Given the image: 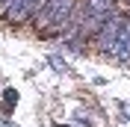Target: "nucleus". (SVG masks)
<instances>
[{
  "label": "nucleus",
  "mask_w": 130,
  "mask_h": 127,
  "mask_svg": "<svg viewBox=\"0 0 130 127\" xmlns=\"http://www.w3.org/2000/svg\"><path fill=\"white\" fill-rule=\"evenodd\" d=\"M127 115H130V106H127Z\"/></svg>",
  "instance_id": "nucleus-5"
},
{
  "label": "nucleus",
  "mask_w": 130,
  "mask_h": 127,
  "mask_svg": "<svg viewBox=\"0 0 130 127\" xmlns=\"http://www.w3.org/2000/svg\"><path fill=\"white\" fill-rule=\"evenodd\" d=\"M41 3L44 0H0V9H3V18L9 24H21V21H30L39 12Z\"/></svg>",
  "instance_id": "nucleus-3"
},
{
  "label": "nucleus",
  "mask_w": 130,
  "mask_h": 127,
  "mask_svg": "<svg viewBox=\"0 0 130 127\" xmlns=\"http://www.w3.org/2000/svg\"><path fill=\"white\" fill-rule=\"evenodd\" d=\"M77 6V0H44L41 9L32 15V21L41 27V36H59V27L65 24V18L71 15V9Z\"/></svg>",
  "instance_id": "nucleus-1"
},
{
  "label": "nucleus",
  "mask_w": 130,
  "mask_h": 127,
  "mask_svg": "<svg viewBox=\"0 0 130 127\" xmlns=\"http://www.w3.org/2000/svg\"><path fill=\"white\" fill-rule=\"evenodd\" d=\"M124 12H118V9H112L109 15H106V21L101 24V30L95 33V47L98 50H104V53H109L112 50V44H115V36H118V30H121V24H124Z\"/></svg>",
  "instance_id": "nucleus-2"
},
{
  "label": "nucleus",
  "mask_w": 130,
  "mask_h": 127,
  "mask_svg": "<svg viewBox=\"0 0 130 127\" xmlns=\"http://www.w3.org/2000/svg\"><path fill=\"white\" fill-rule=\"evenodd\" d=\"M86 15H106L109 9H115V0H83Z\"/></svg>",
  "instance_id": "nucleus-4"
}]
</instances>
